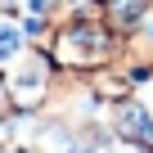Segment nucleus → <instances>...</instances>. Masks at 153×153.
<instances>
[{
  "mask_svg": "<svg viewBox=\"0 0 153 153\" xmlns=\"http://www.w3.org/2000/svg\"><path fill=\"white\" fill-rule=\"evenodd\" d=\"M149 9H153V0H108V5L99 9V18H104L117 36H135Z\"/></svg>",
  "mask_w": 153,
  "mask_h": 153,
  "instance_id": "5",
  "label": "nucleus"
},
{
  "mask_svg": "<svg viewBox=\"0 0 153 153\" xmlns=\"http://www.w3.org/2000/svg\"><path fill=\"white\" fill-rule=\"evenodd\" d=\"M5 81H9V104L14 113H45L54 81H59V68L50 59L45 45H27L9 68H5Z\"/></svg>",
  "mask_w": 153,
  "mask_h": 153,
  "instance_id": "2",
  "label": "nucleus"
},
{
  "mask_svg": "<svg viewBox=\"0 0 153 153\" xmlns=\"http://www.w3.org/2000/svg\"><path fill=\"white\" fill-rule=\"evenodd\" d=\"M104 122H108L113 140L126 144V149H131V144H153V108L140 104L135 95L122 99V104H108V108H104Z\"/></svg>",
  "mask_w": 153,
  "mask_h": 153,
  "instance_id": "3",
  "label": "nucleus"
},
{
  "mask_svg": "<svg viewBox=\"0 0 153 153\" xmlns=\"http://www.w3.org/2000/svg\"><path fill=\"white\" fill-rule=\"evenodd\" d=\"M23 50H27L23 23H18V18H9V14H0V68H9Z\"/></svg>",
  "mask_w": 153,
  "mask_h": 153,
  "instance_id": "6",
  "label": "nucleus"
},
{
  "mask_svg": "<svg viewBox=\"0 0 153 153\" xmlns=\"http://www.w3.org/2000/svg\"><path fill=\"white\" fill-rule=\"evenodd\" d=\"M50 59L59 72L68 76H90L104 63H117L122 36L99 18V14H76V18H59L50 32Z\"/></svg>",
  "mask_w": 153,
  "mask_h": 153,
  "instance_id": "1",
  "label": "nucleus"
},
{
  "mask_svg": "<svg viewBox=\"0 0 153 153\" xmlns=\"http://www.w3.org/2000/svg\"><path fill=\"white\" fill-rule=\"evenodd\" d=\"M86 90H90V99L99 104V108H108V104H122V99H131L135 95V81L117 68V63H104L99 72H90L86 76Z\"/></svg>",
  "mask_w": 153,
  "mask_h": 153,
  "instance_id": "4",
  "label": "nucleus"
},
{
  "mask_svg": "<svg viewBox=\"0 0 153 153\" xmlns=\"http://www.w3.org/2000/svg\"><path fill=\"white\" fill-rule=\"evenodd\" d=\"M131 153H153V144H131Z\"/></svg>",
  "mask_w": 153,
  "mask_h": 153,
  "instance_id": "9",
  "label": "nucleus"
},
{
  "mask_svg": "<svg viewBox=\"0 0 153 153\" xmlns=\"http://www.w3.org/2000/svg\"><path fill=\"white\" fill-rule=\"evenodd\" d=\"M140 36H144V41H149V45H153V9H149V14H144V23H140Z\"/></svg>",
  "mask_w": 153,
  "mask_h": 153,
  "instance_id": "8",
  "label": "nucleus"
},
{
  "mask_svg": "<svg viewBox=\"0 0 153 153\" xmlns=\"http://www.w3.org/2000/svg\"><path fill=\"white\" fill-rule=\"evenodd\" d=\"M90 5H99V9H104V5H108V0H90Z\"/></svg>",
  "mask_w": 153,
  "mask_h": 153,
  "instance_id": "10",
  "label": "nucleus"
},
{
  "mask_svg": "<svg viewBox=\"0 0 153 153\" xmlns=\"http://www.w3.org/2000/svg\"><path fill=\"white\" fill-rule=\"evenodd\" d=\"M14 104H9V81H5V68H0V122H9Z\"/></svg>",
  "mask_w": 153,
  "mask_h": 153,
  "instance_id": "7",
  "label": "nucleus"
}]
</instances>
